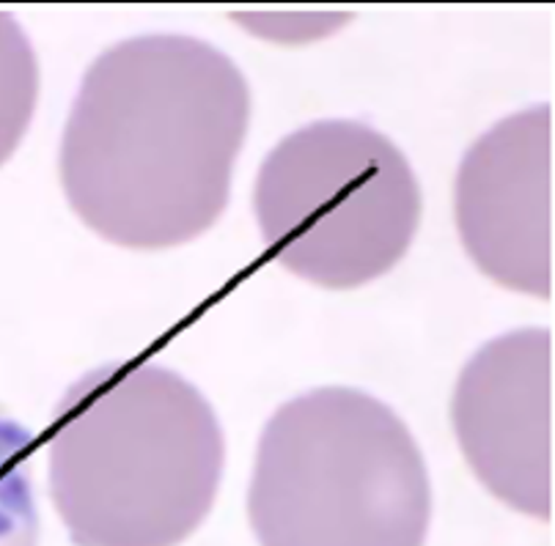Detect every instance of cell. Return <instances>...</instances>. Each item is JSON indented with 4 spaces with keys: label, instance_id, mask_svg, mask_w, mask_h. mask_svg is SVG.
Wrapping results in <instances>:
<instances>
[{
    "label": "cell",
    "instance_id": "cell-3",
    "mask_svg": "<svg viewBox=\"0 0 555 546\" xmlns=\"http://www.w3.org/2000/svg\"><path fill=\"white\" fill-rule=\"evenodd\" d=\"M248 517L261 546H424L429 472L388 404L320 388L261 431Z\"/></svg>",
    "mask_w": 555,
    "mask_h": 546
},
{
    "label": "cell",
    "instance_id": "cell-1",
    "mask_svg": "<svg viewBox=\"0 0 555 546\" xmlns=\"http://www.w3.org/2000/svg\"><path fill=\"white\" fill-rule=\"evenodd\" d=\"M248 118V82L212 44L177 34L121 41L86 72L66 121V200L113 245H184L225 212Z\"/></svg>",
    "mask_w": 555,
    "mask_h": 546
},
{
    "label": "cell",
    "instance_id": "cell-5",
    "mask_svg": "<svg viewBox=\"0 0 555 546\" xmlns=\"http://www.w3.org/2000/svg\"><path fill=\"white\" fill-rule=\"evenodd\" d=\"M553 329L498 335L462 368L451 401L467 465L501 503L553 522Z\"/></svg>",
    "mask_w": 555,
    "mask_h": 546
},
{
    "label": "cell",
    "instance_id": "cell-6",
    "mask_svg": "<svg viewBox=\"0 0 555 546\" xmlns=\"http://www.w3.org/2000/svg\"><path fill=\"white\" fill-rule=\"evenodd\" d=\"M454 212L487 277L553 300V105L514 113L473 143L456 173Z\"/></svg>",
    "mask_w": 555,
    "mask_h": 546
},
{
    "label": "cell",
    "instance_id": "cell-8",
    "mask_svg": "<svg viewBox=\"0 0 555 546\" xmlns=\"http://www.w3.org/2000/svg\"><path fill=\"white\" fill-rule=\"evenodd\" d=\"M39 100V64L28 36L0 12V165L23 143Z\"/></svg>",
    "mask_w": 555,
    "mask_h": 546
},
{
    "label": "cell",
    "instance_id": "cell-2",
    "mask_svg": "<svg viewBox=\"0 0 555 546\" xmlns=\"http://www.w3.org/2000/svg\"><path fill=\"white\" fill-rule=\"evenodd\" d=\"M48 451L50 497L77 546H179L212 511L225 458L202 390L146 360L77 379Z\"/></svg>",
    "mask_w": 555,
    "mask_h": 546
},
{
    "label": "cell",
    "instance_id": "cell-7",
    "mask_svg": "<svg viewBox=\"0 0 555 546\" xmlns=\"http://www.w3.org/2000/svg\"><path fill=\"white\" fill-rule=\"evenodd\" d=\"M34 451V431L0 406V546H39Z\"/></svg>",
    "mask_w": 555,
    "mask_h": 546
},
{
    "label": "cell",
    "instance_id": "cell-4",
    "mask_svg": "<svg viewBox=\"0 0 555 546\" xmlns=\"http://www.w3.org/2000/svg\"><path fill=\"white\" fill-rule=\"evenodd\" d=\"M254 209L278 264L344 291L404 259L421 223V187L383 132L327 118L272 148L256 179Z\"/></svg>",
    "mask_w": 555,
    "mask_h": 546
}]
</instances>
